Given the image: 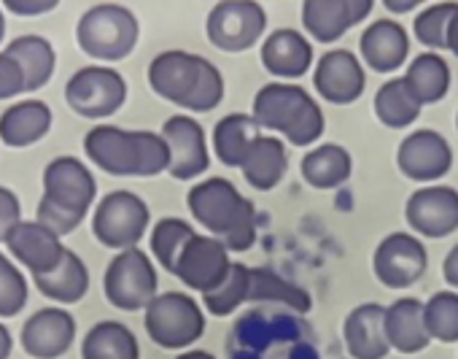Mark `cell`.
Instances as JSON below:
<instances>
[{
	"instance_id": "obj_1",
	"label": "cell",
	"mask_w": 458,
	"mask_h": 359,
	"mask_svg": "<svg viewBox=\"0 0 458 359\" xmlns=\"http://www.w3.org/2000/svg\"><path fill=\"white\" fill-rule=\"evenodd\" d=\"M189 214L208 235L218 238L226 252H249L257 241V211L233 182L221 175L205 178L186 192Z\"/></svg>"
},
{
	"instance_id": "obj_2",
	"label": "cell",
	"mask_w": 458,
	"mask_h": 359,
	"mask_svg": "<svg viewBox=\"0 0 458 359\" xmlns=\"http://www.w3.org/2000/svg\"><path fill=\"white\" fill-rule=\"evenodd\" d=\"M148 87L181 108L205 114L224 100V76L221 71L199 57L181 49L162 52L148 65Z\"/></svg>"
},
{
	"instance_id": "obj_3",
	"label": "cell",
	"mask_w": 458,
	"mask_h": 359,
	"mask_svg": "<svg viewBox=\"0 0 458 359\" xmlns=\"http://www.w3.org/2000/svg\"><path fill=\"white\" fill-rule=\"evenodd\" d=\"M251 116L259 127L281 132L294 146H310L324 135V111L300 84H265L254 98Z\"/></svg>"
},
{
	"instance_id": "obj_4",
	"label": "cell",
	"mask_w": 458,
	"mask_h": 359,
	"mask_svg": "<svg viewBox=\"0 0 458 359\" xmlns=\"http://www.w3.org/2000/svg\"><path fill=\"white\" fill-rule=\"evenodd\" d=\"M140 36L135 14L116 4H100L81 14L76 25L79 49L100 63H119L130 57Z\"/></svg>"
},
{
	"instance_id": "obj_5",
	"label": "cell",
	"mask_w": 458,
	"mask_h": 359,
	"mask_svg": "<svg viewBox=\"0 0 458 359\" xmlns=\"http://www.w3.org/2000/svg\"><path fill=\"white\" fill-rule=\"evenodd\" d=\"M143 324L148 338L162 348H189L205 332V311L202 305L183 292L157 295L143 308Z\"/></svg>"
},
{
	"instance_id": "obj_6",
	"label": "cell",
	"mask_w": 458,
	"mask_h": 359,
	"mask_svg": "<svg viewBox=\"0 0 458 359\" xmlns=\"http://www.w3.org/2000/svg\"><path fill=\"white\" fill-rule=\"evenodd\" d=\"M157 268L138 246L116 252L103 273L106 300L119 311H143L157 297Z\"/></svg>"
},
{
	"instance_id": "obj_7",
	"label": "cell",
	"mask_w": 458,
	"mask_h": 359,
	"mask_svg": "<svg viewBox=\"0 0 458 359\" xmlns=\"http://www.w3.org/2000/svg\"><path fill=\"white\" fill-rule=\"evenodd\" d=\"M148 230V206L130 190L108 192L92 217V233L106 249H132Z\"/></svg>"
},
{
	"instance_id": "obj_8",
	"label": "cell",
	"mask_w": 458,
	"mask_h": 359,
	"mask_svg": "<svg viewBox=\"0 0 458 359\" xmlns=\"http://www.w3.org/2000/svg\"><path fill=\"white\" fill-rule=\"evenodd\" d=\"M267 28V14L257 0H221L205 20L208 41L221 52L251 49Z\"/></svg>"
},
{
	"instance_id": "obj_9",
	"label": "cell",
	"mask_w": 458,
	"mask_h": 359,
	"mask_svg": "<svg viewBox=\"0 0 458 359\" xmlns=\"http://www.w3.org/2000/svg\"><path fill=\"white\" fill-rule=\"evenodd\" d=\"M65 100L84 119H106L124 106L127 84L108 65H87L68 79Z\"/></svg>"
},
{
	"instance_id": "obj_10",
	"label": "cell",
	"mask_w": 458,
	"mask_h": 359,
	"mask_svg": "<svg viewBox=\"0 0 458 359\" xmlns=\"http://www.w3.org/2000/svg\"><path fill=\"white\" fill-rule=\"evenodd\" d=\"M426 265H428L426 246L420 244V238H415L410 233L386 235L372 254L375 278L388 289L412 286L426 273Z\"/></svg>"
},
{
	"instance_id": "obj_11",
	"label": "cell",
	"mask_w": 458,
	"mask_h": 359,
	"mask_svg": "<svg viewBox=\"0 0 458 359\" xmlns=\"http://www.w3.org/2000/svg\"><path fill=\"white\" fill-rule=\"evenodd\" d=\"M229 268H233V260H229L226 246L213 235L194 233L183 246L173 276L181 278L189 289L208 295L226 278Z\"/></svg>"
},
{
	"instance_id": "obj_12",
	"label": "cell",
	"mask_w": 458,
	"mask_h": 359,
	"mask_svg": "<svg viewBox=\"0 0 458 359\" xmlns=\"http://www.w3.org/2000/svg\"><path fill=\"white\" fill-rule=\"evenodd\" d=\"M170 149V165L167 173L175 182H191V178L202 175L210 165L208 143H205V130L197 119L186 114H175L162 124L159 132Z\"/></svg>"
},
{
	"instance_id": "obj_13",
	"label": "cell",
	"mask_w": 458,
	"mask_h": 359,
	"mask_svg": "<svg viewBox=\"0 0 458 359\" xmlns=\"http://www.w3.org/2000/svg\"><path fill=\"white\" fill-rule=\"evenodd\" d=\"M95 195H98V182H95L92 170L79 157L65 154V157H55L47 165L44 198L87 217V211L95 203Z\"/></svg>"
},
{
	"instance_id": "obj_14",
	"label": "cell",
	"mask_w": 458,
	"mask_h": 359,
	"mask_svg": "<svg viewBox=\"0 0 458 359\" xmlns=\"http://www.w3.org/2000/svg\"><path fill=\"white\" fill-rule=\"evenodd\" d=\"M407 225L426 238H445L458 230V190L420 187L404 206Z\"/></svg>"
},
{
	"instance_id": "obj_15",
	"label": "cell",
	"mask_w": 458,
	"mask_h": 359,
	"mask_svg": "<svg viewBox=\"0 0 458 359\" xmlns=\"http://www.w3.org/2000/svg\"><path fill=\"white\" fill-rule=\"evenodd\" d=\"M396 165L412 182H437L453 165V149L437 130H415L399 143Z\"/></svg>"
},
{
	"instance_id": "obj_16",
	"label": "cell",
	"mask_w": 458,
	"mask_h": 359,
	"mask_svg": "<svg viewBox=\"0 0 458 359\" xmlns=\"http://www.w3.org/2000/svg\"><path fill=\"white\" fill-rule=\"evenodd\" d=\"M313 84L316 92L332 106H348L361 98L367 87V76L356 55H351L348 49H335L318 60Z\"/></svg>"
},
{
	"instance_id": "obj_17",
	"label": "cell",
	"mask_w": 458,
	"mask_h": 359,
	"mask_svg": "<svg viewBox=\"0 0 458 359\" xmlns=\"http://www.w3.org/2000/svg\"><path fill=\"white\" fill-rule=\"evenodd\" d=\"M76 340V319L65 308H41L22 324V348L33 359H60Z\"/></svg>"
},
{
	"instance_id": "obj_18",
	"label": "cell",
	"mask_w": 458,
	"mask_h": 359,
	"mask_svg": "<svg viewBox=\"0 0 458 359\" xmlns=\"http://www.w3.org/2000/svg\"><path fill=\"white\" fill-rule=\"evenodd\" d=\"M87 157L111 175H138V141L135 130L116 124H95L84 135Z\"/></svg>"
},
{
	"instance_id": "obj_19",
	"label": "cell",
	"mask_w": 458,
	"mask_h": 359,
	"mask_svg": "<svg viewBox=\"0 0 458 359\" xmlns=\"http://www.w3.org/2000/svg\"><path fill=\"white\" fill-rule=\"evenodd\" d=\"M6 244V249H9V254L25 268V270H30L33 276L36 273H47V270H52L57 262H60V257H63V252H65V246H63V238L60 235H55L52 230H47L41 222H20L12 233H9V238L4 241Z\"/></svg>"
},
{
	"instance_id": "obj_20",
	"label": "cell",
	"mask_w": 458,
	"mask_h": 359,
	"mask_svg": "<svg viewBox=\"0 0 458 359\" xmlns=\"http://www.w3.org/2000/svg\"><path fill=\"white\" fill-rule=\"evenodd\" d=\"M348 354L353 359H386L391 346L386 338V305L364 303L356 305L343 327Z\"/></svg>"
},
{
	"instance_id": "obj_21",
	"label": "cell",
	"mask_w": 458,
	"mask_h": 359,
	"mask_svg": "<svg viewBox=\"0 0 458 359\" xmlns=\"http://www.w3.org/2000/svg\"><path fill=\"white\" fill-rule=\"evenodd\" d=\"M262 65L267 68V73L278 79H300L313 65V47L302 33L292 28H281L265 38Z\"/></svg>"
},
{
	"instance_id": "obj_22",
	"label": "cell",
	"mask_w": 458,
	"mask_h": 359,
	"mask_svg": "<svg viewBox=\"0 0 458 359\" xmlns=\"http://www.w3.org/2000/svg\"><path fill=\"white\" fill-rule=\"evenodd\" d=\"M407 52H410V38L404 28L394 20L372 22L361 36V57L377 73L396 71L407 60Z\"/></svg>"
},
{
	"instance_id": "obj_23",
	"label": "cell",
	"mask_w": 458,
	"mask_h": 359,
	"mask_svg": "<svg viewBox=\"0 0 458 359\" xmlns=\"http://www.w3.org/2000/svg\"><path fill=\"white\" fill-rule=\"evenodd\" d=\"M52 130V108L44 100H20L0 114V141L12 149L38 143Z\"/></svg>"
},
{
	"instance_id": "obj_24",
	"label": "cell",
	"mask_w": 458,
	"mask_h": 359,
	"mask_svg": "<svg viewBox=\"0 0 458 359\" xmlns=\"http://www.w3.org/2000/svg\"><path fill=\"white\" fill-rule=\"evenodd\" d=\"M386 338L399 354H418L428 348L431 338L423 321V303L415 297H399L386 308Z\"/></svg>"
},
{
	"instance_id": "obj_25",
	"label": "cell",
	"mask_w": 458,
	"mask_h": 359,
	"mask_svg": "<svg viewBox=\"0 0 458 359\" xmlns=\"http://www.w3.org/2000/svg\"><path fill=\"white\" fill-rule=\"evenodd\" d=\"M33 281H36V286H38V292L44 297H49L55 303H63V305H73L89 289V270H87L84 260L76 252L65 249L60 262L47 273H36Z\"/></svg>"
},
{
	"instance_id": "obj_26",
	"label": "cell",
	"mask_w": 458,
	"mask_h": 359,
	"mask_svg": "<svg viewBox=\"0 0 458 359\" xmlns=\"http://www.w3.org/2000/svg\"><path fill=\"white\" fill-rule=\"evenodd\" d=\"M286 167H289L286 143L276 135H259L241 165L246 182L259 192H270L273 187H278L281 178L286 175Z\"/></svg>"
},
{
	"instance_id": "obj_27",
	"label": "cell",
	"mask_w": 458,
	"mask_h": 359,
	"mask_svg": "<svg viewBox=\"0 0 458 359\" xmlns=\"http://www.w3.org/2000/svg\"><path fill=\"white\" fill-rule=\"evenodd\" d=\"M259 135L262 127L251 114H226L213 127V151L226 167H241Z\"/></svg>"
},
{
	"instance_id": "obj_28",
	"label": "cell",
	"mask_w": 458,
	"mask_h": 359,
	"mask_svg": "<svg viewBox=\"0 0 458 359\" xmlns=\"http://www.w3.org/2000/svg\"><path fill=\"white\" fill-rule=\"evenodd\" d=\"M353 173L351 151L340 143H321L302 157V178L316 190H335Z\"/></svg>"
},
{
	"instance_id": "obj_29",
	"label": "cell",
	"mask_w": 458,
	"mask_h": 359,
	"mask_svg": "<svg viewBox=\"0 0 458 359\" xmlns=\"http://www.w3.org/2000/svg\"><path fill=\"white\" fill-rule=\"evenodd\" d=\"M81 359H140V346L127 324L98 321L81 340Z\"/></svg>"
},
{
	"instance_id": "obj_30",
	"label": "cell",
	"mask_w": 458,
	"mask_h": 359,
	"mask_svg": "<svg viewBox=\"0 0 458 359\" xmlns=\"http://www.w3.org/2000/svg\"><path fill=\"white\" fill-rule=\"evenodd\" d=\"M25 73V92H38L55 73V47L44 36H20L6 47Z\"/></svg>"
},
{
	"instance_id": "obj_31",
	"label": "cell",
	"mask_w": 458,
	"mask_h": 359,
	"mask_svg": "<svg viewBox=\"0 0 458 359\" xmlns=\"http://www.w3.org/2000/svg\"><path fill=\"white\" fill-rule=\"evenodd\" d=\"M404 84L410 87V92L415 95V100L420 106H431L447 95L450 68H447L445 57H439L434 52H423L410 63V68L404 73Z\"/></svg>"
},
{
	"instance_id": "obj_32",
	"label": "cell",
	"mask_w": 458,
	"mask_h": 359,
	"mask_svg": "<svg viewBox=\"0 0 458 359\" xmlns=\"http://www.w3.org/2000/svg\"><path fill=\"white\" fill-rule=\"evenodd\" d=\"M249 303H281L297 313H308L313 305L310 295L302 286L281 278L278 273H273L267 268H251Z\"/></svg>"
},
{
	"instance_id": "obj_33",
	"label": "cell",
	"mask_w": 458,
	"mask_h": 359,
	"mask_svg": "<svg viewBox=\"0 0 458 359\" xmlns=\"http://www.w3.org/2000/svg\"><path fill=\"white\" fill-rule=\"evenodd\" d=\"M302 25L321 44H332L353 28L345 0H305Z\"/></svg>"
},
{
	"instance_id": "obj_34",
	"label": "cell",
	"mask_w": 458,
	"mask_h": 359,
	"mask_svg": "<svg viewBox=\"0 0 458 359\" xmlns=\"http://www.w3.org/2000/svg\"><path fill=\"white\" fill-rule=\"evenodd\" d=\"M420 108L423 106L415 100V95L410 92L404 79H388L375 95V116H377V122H383L391 130L412 124L420 114Z\"/></svg>"
},
{
	"instance_id": "obj_35",
	"label": "cell",
	"mask_w": 458,
	"mask_h": 359,
	"mask_svg": "<svg viewBox=\"0 0 458 359\" xmlns=\"http://www.w3.org/2000/svg\"><path fill=\"white\" fill-rule=\"evenodd\" d=\"M249 284H251V268L243 262H233L226 278L208 295H202V305L210 316H229L235 313L243 303H249Z\"/></svg>"
},
{
	"instance_id": "obj_36",
	"label": "cell",
	"mask_w": 458,
	"mask_h": 359,
	"mask_svg": "<svg viewBox=\"0 0 458 359\" xmlns=\"http://www.w3.org/2000/svg\"><path fill=\"white\" fill-rule=\"evenodd\" d=\"M191 235H194V227L178 217H165L151 227V254L167 273L175 270V262Z\"/></svg>"
},
{
	"instance_id": "obj_37",
	"label": "cell",
	"mask_w": 458,
	"mask_h": 359,
	"mask_svg": "<svg viewBox=\"0 0 458 359\" xmlns=\"http://www.w3.org/2000/svg\"><path fill=\"white\" fill-rule=\"evenodd\" d=\"M423 321L431 340L458 343V292H437L423 303Z\"/></svg>"
},
{
	"instance_id": "obj_38",
	"label": "cell",
	"mask_w": 458,
	"mask_h": 359,
	"mask_svg": "<svg viewBox=\"0 0 458 359\" xmlns=\"http://www.w3.org/2000/svg\"><path fill=\"white\" fill-rule=\"evenodd\" d=\"M28 305V278L25 273L0 254V319H12Z\"/></svg>"
},
{
	"instance_id": "obj_39",
	"label": "cell",
	"mask_w": 458,
	"mask_h": 359,
	"mask_svg": "<svg viewBox=\"0 0 458 359\" xmlns=\"http://www.w3.org/2000/svg\"><path fill=\"white\" fill-rule=\"evenodd\" d=\"M458 4H437L415 17V36L428 49H447V28Z\"/></svg>"
},
{
	"instance_id": "obj_40",
	"label": "cell",
	"mask_w": 458,
	"mask_h": 359,
	"mask_svg": "<svg viewBox=\"0 0 458 359\" xmlns=\"http://www.w3.org/2000/svg\"><path fill=\"white\" fill-rule=\"evenodd\" d=\"M135 141H138V175L151 178V175L165 173L170 165V149L165 138L159 132L135 130Z\"/></svg>"
},
{
	"instance_id": "obj_41",
	"label": "cell",
	"mask_w": 458,
	"mask_h": 359,
	"mask_svg": "<svg viewBox=\"0 0 458 359\" xmlns=\"http://www.w3.org/2000/svg\"><path fill=\"white\" fill-rule=\"evenodd\" d=\"M36 222H41L55 235L65 238V235H71L84 222V214H76V211H71V209L49 201V198H41L38 201V217H36Z\"/></svg>"
},
{
	"instance_id": "obj_42",
	"label": "cell",
	"mask_w": 458,
	"mask_h": 359,
	"mask_svg": "<svg viewBox=\"0 0 458 359\" xmlns=\"http://www.w3.org/2000/svg\"><path fill=\"white\" fill-rule=\"evenodd\" d=\"M25 92V73L14 57L0 55V100H12Z\"/></svg>"
},
{
	"instance_id": "obj_43",
	"label": "cell",
	"mask_w": 458,
	"mask_h": 359,
	"mask_svg": "<svg viewBox=\"0 0 458 359\" xmlns=\"http://www.w3.org/2000/svg\"><path fill=\"white\" fill-rule=\"evenodd\" d=\"M22 222V209H20V198L9 190L0 187V244L9 238V233Z\"/></svg>"
},
{
	"instance_id": "obj_44",
	"label": "cell",
	"mask_w": 458,
	"mask_h": 359,
	"mask_svg": "<svg viewBox=\"0 0 458 359\" xmlns=\"http://www.w3.org/2000/svg\"><path fill=\"white\" fill-rule=\"evenodd\" d=\"M4 6L17 17H38L57 9L60 0H4Z\"/></svg>"
},
{
	"instance_id": "obj_45",
	"label": "cell",
	"mask_w": 458,
	"mask_h": 359,
	"mask_svg": "<svg viewBox=\"0 0 458 359\" xmlns=\"http://www.w3.org/2000/svg\"><path fill=\"white\" fill-rule=\"evenodd\" d=\"M442 273H445V281H447L453 289H458V244L447 252V257H445V262H442Z\"/></svg>"
},
{
	"instance_id": "obj_46",
	"label": "cell",
	"mask_w": 458,
	"mask_h": 359,
	"mask_svg": "<svg viewBox=\"0 0 458 359\" xmlns=\"http://www.w3.org/2000/svg\"><path fill=\"white\" fill-rule=\"evenodd\" d=\"M345 6H348L351 22H353V25H359V22H361V20H367V14L372 12L375 0H345Z\"/></svg>"
},
{
	"instance_id": "obj_47",
	"label": "cell",
	"mask_w": 458,
	"mask_h": 359,
	"mask_svg": "<svg viewBox=\"0 0 458 359\" xmlns=\"http://www.w3.org/2000/svg\"><path fill=\"white\" fill-rule=\"evenodd\" d=\"M447 49L458 57V9L450 20V28H447Z\"/></svg>"
},
{
	"instance_id": "obj_48",
	"label": "cell",
	"mask_w": 458,
	"mask_h": 359,
	"mask_svg": "<svg viewBox=\"0 0 458 359\" xmlns=\"http://www.w3.org/2000/svg\"><path fill=\"white\" fill-rule=\"evenodd\" d=\"M383 6H386L391 14H404V12H412V9H415L412 0H383Z\"/></svg>"
},
{
	"instance_id": "obj_49",
	"label": "cell",
	"mask_w": 458,
	"mask_h": 359,
	"mask_svg": "<svg viewBox=\"0 0 458 359\" xmlns=\"http://www.w3.org/2000/svg\"><path fill=\"white\" fill-rule=\"evenodd\" d=\"M12 354V332L6 324H0V359H9Z\"/></svg>"
},
{
	"instance_id": "obj_50",
	"label": "cell",
	"mask_w": 458,
	"mask_h": 359,
	"mask_svg": "<svg viewBox=\"0 0 458 359\" xmlns=\"http://www.w3.org/2000/svg\"><path fill=\"white\" fill-rule=\"evenodd\" d=\"M175 359H216L213 354H208V351H183V354H178Z\"/></svg>"
},
{
	"instance_id": "obj_51",
	"label": "cell",
	"mask_w": 458,
	"mask_h": 359,
	"mask_svg": "<svg viewBox=\"0 0 458 359\" xmlns=\"http://www.w3.org/2000/svg\"><path fill=\"white\" fill-rule=\"evenodd\" d=\"M4 33H6V20H4V14H0V41H4Z\"/></svg>"
},
{
	"instance_id": "obj_52",
	"label": "cell",
	"mask_w": 458,
	"mask_h": 359,
	"mask_svg": "<svg viewBox=\"0 0 458 359\" xmlns=\"http://www.w3.org/2000/svg\"><path fill=\"white\" fill-rule=\"evenodd\" d=\"M412 4H415V6H418V4H420V0H412Z\"/></svg>"
},
{
	"instance_id": "obj_53",
	"label": "cell",
	"mask_w": 458,
	"mask_h": 359,
	"mask_svg": "<svg viewBox=\"0 0 458 359\" xmlns=\"http://www.w3.org/2000/svg\"><path fill=\"white\" fill-rule=\"evenodd\" d=\"M455 127H458V116H455Z\"/></svg>"
}]
</instances>
